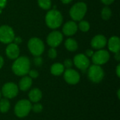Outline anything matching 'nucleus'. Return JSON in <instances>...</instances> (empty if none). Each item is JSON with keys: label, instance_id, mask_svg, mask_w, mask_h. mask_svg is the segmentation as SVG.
I'll list each match as a JSON object with an SVG mask.
<instances>
[{"label": "nucleus", "instance_id": "obj_9", "mask_svg": "<svg viewBox=\"0 0 120 120\" xmlns=\"http://www.w3.org/2000/svg\"><path fill=\"white\" fill-rule=\"evenodd\" d=\"M74 65L82 71H86L90 66V60L89 58L84 53L77 54L73 59Z\"/></svg>", "mask_w": 120, "mask_h": 120}, {"label": "nucleus", "instance_id": "obj_5", "mask_svg": "<svg viewBox=\"0 0 120 120\" xmlns=\"http://www.w3.org/2000/svg\"><path fill=\"white\" fill-rule=\"evenodd\" d=\"M32 110V104L30 101L28 100H20L19 101L15 106V114L18 117H25Z\"/></svg>", "mask_w": 120, "mask_h": 120}, {"label": "nucleus", "instance_id": "obj_7", "mask_svg": "<svg viewBox=\"0 0 120 120\" xmlns=\"http://www.w3.org/2000/svg\"><path fill=\"white\" fill-rule=\"evenodd\" d=\"M15 38V33L13 28L7 25L0 26V41L8 44L13 42Z\"/></svg>", "mask_w": 120, "mask_h": 120}, {"label": "nucleus", "instance_id": "obj_16", "mask_svg": "<svg viewBox=\"0 0 120 120\" xmlns=\"http://www.w3.org/2000/svg\"><path fill=\"white\" fill-rule=\"evenodd\" d=\"M108 49L112 52L116 53L120 51V39L117 36L111 37L109 40L107 41Z\"/></svg>", "mask_w": 120, "mask_h": 120}, {"label": "nucleus", "instance_id": "obj_15", "mask_svg": "<svg viewBox=\"0 0 120 120\" xmlns=\"http://www.w3.org/2000/svg\"><path fill=\"white\" fill-rule=\"evenodd\" d=\"M6 55L11 60H15L19 57L20 49L18 45L11 42L8 44L6 48Z\"/></svg>", "mask_w": 120, "mask_h": 120}, {"label": "nucleus", "instance_id": "obj_8", "mask_svg": "<svg viewBox=\"0 0 120 120\" xmlns=\"http://www.w3.org/2000/svg\"><path fill=\"white\" fill-rule=\"evenodd\" d=\"M110 53L105 49H100L94 53L92 58V62L95 65H102L108 62L110 59Z\"/></svg>", "mask_w": 120, "mask_h": 120}, {"label": "nucleus", "instance_id": "obj_22", "mask_svg": "<svg viewBox=\"0 0 120 120\" xmlns=\"http://www.w3.org/2000/svg\"><path fill=\"white\" fill-rule=\"evenodd\" d=\"M78 29L83 32H86L90 29V24L86 20H80L79 24L77 25Z\"/></svg>", "mask_w": 120, "mask_h": 120}, {"label": "nucleus", "instance_id": "obj_34", "mask_svg": "<svg viewBox=\"0 0 120 120\" xmlns=\"http://www.w3.org/2000/svg\"><path fill=\"white\" fill-rule=\"evenodd\" d=\"M114 58H115V59L116 60H117V61H120V51H118V52H116V53H115V56H114Z\"/></svg>", "mask_w": 120, "mask_h": 120}, {"label": "nucleus", "instance_id": "obj_23", "mask_svg": "<svg viewBox=\"0 0 120 120\" xmlns=\"http://www.w3.org/2000/svg\"><path fill=\"white\" fill-rule=\"evenodd\" d=\"M112 16V11L108 6L104 7L101 11V18L103 20H108Z\"/></svg>", "mask_w": 120, "mask_h": 120}, {"label": "nucleus", "instance_id": "obj_39", "mask_svg": "<svg viewBox=\"0 0 120 120\" xmlns=\"http://www.w3.org/2000/svg\"><path fill=\"white\" fill-rule=\"evenodd\" d=\"M1 91H0V99H1Z\"/></svg>", "mask_w": 120, "mask_h": 120}, {"label": "nucleus", "instance_id": "obj_31", "mask_svg": "<svg viewBox=\"0 0 120 120\" xmlns=\"http://www.w3.org/2000/svg\"><path fill=\"white\" fill-rule=\"evenodd\" d=\"M13 43L14 44H17V45H18V44H20L21 42H22V39L20 38V37H15V38H14V39H13Z\"/></svg>", "mask_w": 120, "mask_h": 120}, {"label": "nucleus", "instance_id": "obj_12", "mask_svg": "<svg viewBox=\"0 0 120 120\" xmlns=\"http://www.w3.org/2000/svg\"><path fill=\"white\" fill-rule=\"evenodd\" d=\"M64 79L69 84H77L80 80V75L79 72L72 68L67 69L64 71Z\"/></svg>", "mask_w": 120, "mask_h": 120}, {"label": "nucleus", "instance_id": "obj_30", "mask_svg": "<svg viewBox=\"0 0 120 120\" xmlns=\"http://www.w3.org/2000/svg\"><path fill=\"white\" fill-rule=\"evenodd\" d=\"M94 53V52L91 49H87V50L86 51V52H85V55H86L88 58H89V57H91V56H93Z\"/></svg>", "mask_w": 120, "mask_h": 120}, {"label": "nucleus", "instance_id": "obj_25", "mask_svg": "<svg viewBox=\"0 0 120 120\" xmlns=\"http://www.w3.org/2000/svg\"><path fill=\"white\" fill-rule=\"evenodd\" d=\"M42 110H43V106L40 103H35V104L32 105V110L34 112H37V113L40 112L42 111Z\"/></svg>", "mask_w": 120, "mask_h": 120}, {"label": "nucleus", "instance_id": "obj_10", "mask_svg": "<svg viewBox=\"0 0 120 120\" xmlns=\"http://www.w3.org/2000/svg\"><path fill=\"white\" fill-rule=\"evenodd\" d=\"M63 34L57 30H53L46 37V42L49 46L53 48L58 46L63 41Z\"/></svg>", "mask_w": 120, "mask_h": 120}, {"label": "nucleus", "instance_id": "obj_26", "mask_svg": "<svg viewBox=\"0 0 120 120\" xmlns=\"http://www.w3.org/2000/svg\"><path fill=\"white\" fill-rule=\"evenodd\" d=\"M57 51L56 49V48H53L51 47L49 50V52H48V56L51 59H55L56 57H57Z\"/></svg>", "mask_w": 120, "mask_h": 120}, {"label": "nucleus", "instance_id": "obj_28", "mask_svg": "<svg viewBox=\"0 0 120 120\" xmlns=\"http://www.w3.org/2000/svg\"><path fill=\"white\" fill-rule=\"evenodd\" d=\"M28 74H29V77L32 79L37 78L39 76V72L35 70H30V71L28 72Z\"/></svg>", "mask_w": 120, "mask_h": 120}, {"label": "nucleus", "instance_id": "obj_18", "mask_svg": "<svg viewBox=\"0 0 120 120\" xmlns=\"http://www.w3.org/2000/svg\"><path fill=\"white\" fill-rule=\"evenodd\" d=\"M32 84V79L29 76H23L19 82V88L21 91H25L28 90Z\"/></svg>", "mask_w": 120, "mask_h": 120}, {"label": "nucleus", "instance_id": "obj_6", "mask_svg": "<svg viewBox=\"0 0 120 120\" xmlns=\"http://www.w3.org/2000/svg\"><path fill=\"white\" fill-rule=\"evenodd\" d=\"M105 73L103 68L101 65H92L89 67L88 70V77L89 79L94 83H99L101 82L103 77Z\"/></svg>", "mask_w": 120, "mask_h": 120}, {"label": "nucleus", "instance_id": "obj_4", "mask_svg": "<svg viewBox=\"0 0 120 120\" xmlns=\"http://www.w3.org/2000/svg\"><path fill=\"white\" fill-rule=\"evenodd\" d=\"M30 52L34 56H40L44 51L45 46L43 41L38 37L31 38L27 43Z\"/></svg>", "mask_w": 120, "mask_h": 120}, {"label": "nucleus", "instance_id": "obj_29", "mask_svg": "<svg viewBox=\"0 0 120 120\" xmlns=\"http://www.w3.org/2000/svg\"><path fill=\"white\" fill-rule=\"evenodd\" d=\"M34 63L37 66H41L43 64V59L40 56H35L34 58Z\"/></svg>", "mask_w": 120, "mask_h": 120}, {"label": "nucleus", "instance_id": "obj_37", "mask_svg": "<svg viewBox=\"0 0 120 120\" xmlns=\"http://www.w3.org/2000/svg\"><path fill=\"white\" fill-rule=\"evenodd\" d=\"M61 1V2L63 3V4H69V3H70L72 0H60Z\"/></svg>", "mask_w": 120, "mask_h": 120}, {"label": "nucleus", "instance_id": "obj_3", "mask_svg": "<svg viewBox=\"0 0 120 120\" xmlns=\"http://www.w3.org/2000/svg\"><path fill=\"white\" fill-rule=\"evenodd\" d=\"M87 6L84 2L79 1L75 4L70 10V15L74 21H80L85 16Z\"/></svg>", "mask_w": 120, "mask_h": 120}, {"label": "nucleus", "instance_id": "obj_20", "mask_svg": "<svg viewBox=\"0 0 120 120\" xmlns=\"http://www.w3.org/2000/svg\"><path fill=\"white\" fill-rule=\"evenodd\" d=\"M65 46L68 51L74 52L78 49V43L75 39L68 38L65 41Z\"/></svg>", "mask_w": 120, "mask_h": 120}, {"label": "nucleus", "instance_id": "obj_38", "mask_svg": "<svg viewBox=\"0 0 120 120\" xmlns=\"http://www.w3.org/2000/svg\"><path fill=\"white\" fill-rule=\"evenodd\" d=\"M120 90H118V91H117V95H118V98H119V99H120Z\"/></svg>", "mask_w": 120, "mask_h": 120}, {"label": "nucleus", "instance_id": "obj_21", "mask_svg": "<svg viewBox=\"0 0 120 120\" xmlns=\"http://www.w3.org/2000/svg\"><path fill=\"white\" fill-rule=\"evenodd\" d=\"M10 109V102L8 98L0 99V112L2 113L7 112Z\"/></svg>", "mask_w": 120, "mask_h": 120}, {"label": "nucleus", "instance_id": "obj_35", "mask_svg": "<svg viewBox=\"0 0 120 120\" xmlns=\"http://www.w3.org/2000/svg\"><path fill=\"white\" fill-rule=\"evenodd\" d=\"M116 73H117V75L118 77H120V65L119 64L117 66V69H116Z\"/></svg>", "mask_w": 120, "mask_h": 120}, {"label": "nucleus", "instance_id": "obj_1", "mask_svg": "<svg viewBox=\"0 0 120 120\" xmlns=\"http://www.w3.org/2000/svg\"><path fill=\"white\" fill-rule=\"evenodd\" d=\"M11 68L15 75L25 76L30 70V59L26 56H20L15 59Z\"/></svg>", "mask_w": 120, "mask_h": 120}, {"label": "nucleus", "instance_id": "obj_27", "mask_svg": "<svg viewBox=\"0 0 120 120\" xmlns=\"http://www.w3.org/2000/svg\"><path fill=\"white\" fill-rule=\"evenodd\" d=\"M63 66L64 68H66L67 69H69V68H71L73 65V61L71 60V59H65L64 60V63H63Z\"/></svg>", "mask_w": 120, "mask_h": 120}, {"label": "nucleus", "instance_id": "obj_2", "mask_svg": "<svg viewBox=\"0 0 120 120\" xmlns=\"http://www.w3.org/2000/svg\"><path fill=\"white\" fill-rule=\"evenodd\" d=\"M62 13L56 9H52L49 11L45 15L46 25L52 30H56L60 27L63 23Z\"/></svg>", "mask_w": 120, "mask_h": 120}, {"label": "nucleus", "instance_id": "obj_36", "mask_svg": "<svg viewBox=\"0 0 120 120\" xmlns=\"http://www.w3.org/2000/svg\"><path fill=\"white\" fill-rule=\"evenodd\" d=\"M4 58L1 56H0V69L3 67L4 65Z\"/></svg>", "mask_w": 120, "mask_h": 120}, {"label": "nucleus", "instance_id": "obj_11", "mask_svg": "<svg viewBox=\"0 0 120 120\" xmlns=\"http://www.w3.org/2000/svg\"><path fill=\"white\" fill-rule=\"evenodd\" d=\"M1 93L6 98H13L18 95V86L13 82L6 83L2 87Z\"/></svg>", "mask_w": 120, "mask_h": 120}, {"label": "nucleus", "instance_id": "obj_19", "mask_svg": "<svg viewBox=\"0 0 120 120\" xmlns=\"http://www.w3.org/2000/svg\"><path fill=\"white\" fill-rule=\"evenodd\" d=\"M65 71V68L62 63H56L51 65V73L55 76L61 75Z\"/></svg>", "mask_w": 120, "mask_h": 120}, {"label": "nucleus", "instance_id": "obj_24", "mask_svg": "<svg viewBox=\"0 0 120 120\" xmlns=\"http://www.w3.org/2000/svg\"><path fill=\"white\" fill-rule=\"evenodd\" d=\"M38 5L44 10H49L51 7V0H38Z\"/></svg>", "mask_w": 120, "mask_h": 120}, {"label": "nucleus", "instance_id": "obj_14", "mask_svg": "<svg viewBox=\"0 0 120 120\" xmlns=\"http://www.w3.org/2000/svg\"><path fill=\"white\" fill-rule=\"evenodd\" d=\"M77 30H78L77 24L74 20H70L65 22L63 26V29H62L63 33L65 36H68V37L74 35L77 32Z\"/></svg>", "mask_w": 120, "mask_h": 120}, {"label": "nucleus", "instance_id": "obj_17", "mask_svg": "<svg viewBox=\"0 0 120 120\" xmlns=\"http://www.w3.org/2000/svg\"><path fill=\"white\" fill-rule=\"evenodd\" d=\"M28 96L30 101L33 103H38L42 98V93L39 89L34 88L30 91Z\"/></svg>", "mask_w": 120, "mask_h": 120}, {"label": "nucleus", "instance_id": "obj_33", "mask_svg": "<svg viewBox=\"0 0 120 120\" xmlns=\"http://www.w3.org/2000/svg\"><path fill=\"white\" fill-rule=\"evenodd\" d=\"M6 4V0H0V8L2 9Z\"/></svg>", "mask_w": 120, "mask_h": 120}, {"label": "nucleus", "instance_id": "obj_32", "mask_svg": "<svg viewBox=\"0 0 120 120\" xmlns=\"http://www.w3.org/2000/svg\"><path fill=\"white\" fill-rule=\"evenodd\" d=\"M101 1L105 5H110L115 1V0H101Z\"/></svg>", "mask_w": 120, "mask_h": 120}, {"label": "nucleus", "instance_id": "obj_13", "mask_svg": "<svg viewBox=\"0 0 120 120\" xmlns=\"http://www.w3.org/2000/svg\"><path fill=\"white\" fill-rule=\"evenodd\" d=\"M107 39L103 34H97L94 36L91 41V46L96 50L103 49L107 45Z\"/></svg>", "mask_w": 120, "mask_h": 120}]
</instances>
